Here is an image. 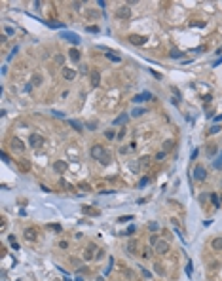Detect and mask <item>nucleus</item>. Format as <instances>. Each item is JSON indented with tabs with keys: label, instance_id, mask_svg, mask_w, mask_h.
I'll return each instance as SVG.
<instances>
[{
	"label": "nucleus",
	"instance_id": "nucleus-1",
	"mask_svg": "<svg viewBox=\"0 0 222 281\" xmlns=\"http://www.w3.org/2000/svg\"><path fill=\"white\" fill-rule=\"evenodd\" d=\"M116 17L118 19H129L131 17V8H129L127 4L126 6H120L118 10H116Z\"/></svg>",
	"mask_w": 222,
	"mask_h": 281
},
{
	"label": "nucleus",
	"instance_id": "nucleus-2",
	"mask_svg": "<svg viewBox=\"0 0 222 281\" xmlns=\"http://www.w3.org/2000/svg\"><path fill=\"white\" fill-rule=\"evenodd\" d=\"M10 146H11V150L19 152V154H23V152H25V144H23L17 137H11V139H10Z\"/></svg>",
	"mask_w": 222,
	"mask_h": 281
},
{
	"label": "nucleus",
	"instance_id": "nucleus-3",
	"mask_svg": "<svg viewBox=\"0 0 222 281\" xmlns=\"http://www.w3.org/2000/svg\"><path fill=\"white\" fill-rule=\"evenodd\" d=\"M194 179L196 180H205L207 179V169L203 165H196L194 167Z\"/></svg>",
	"mask_w": 222,
	"mask_h": 281
},
{
	"label": "nucleus",
	"instance_id": "nucleus-4",
	"mask_svg": "<svg viewBox=\"0 0 222 281\" xmlns=\"http://www.w3.org/2000/svg\"><path fill=\"white\" fill-rule=\"evenodd\" d=\"M29 144H30L32 148L42 146V144H44V137H42V135H38V133H32L30 137H29Z\"/></svg>",
	"mask_w": 222,
	"mask_h": 281
},
{
	"label": "nucleus",
	"instance_id": "nucleus-5",
	"mask_svg": "<svg viewBox=\"0 0 222 281\" xmlns=\"http://www.w3.org/2000/svg\"><path fill=\"white\" fill-rule=\"evenodd\" d=\"M104 154H106V152H104V148L101 146V144H95V146L91 148V158H93V160H99V162H101Z\"/></svg>",
	"mask_w": 222,
	"mask_h": 281
},
{
	"label": "nucleus",
	"instance_id": "nucleus-6",
	"mask_svg": "<svg viewBox=\"0 0 222 281\" xmlns=\"http://www.w3.org/2000/svg\"><path fill=\"white\" fill-rule=\"evenodd\" d=\"M61 38L68 40V42H72V44H80V36L76 34V33H68V31H63V33H61Z\"/></svg>",
	"mask_w": 222,
	"mask_h": 281
},
{
	"label": "nucleus",
	"instance_id": "nucleus-7",
	"mask_svg": "<svg viewBox=\"0 0 222 281\" xmlns=\"http://www.w3.org/2000/svg\"><path fill=\"white\" fill-rule=\"evenodd\" d=\"M154 251L158 253V255H165V253L169 251V243H167V241H163V239H160V241L154 245Z\"/></svg>",
	"mask_w": 222,
	"mask_h": 281
},
{
	"label": "nucleus",
	"instance_id": "nucleus-8",
	"mask_svg": "<svg viewBox=\"0 0 222 281\" xmlns=\"http://www.w3.org/2000/svg\"><path fill=\"white\" fill-rule=\"evenodd\" d=\"M89 80H91V86H93V87H99V84H101V72L99 70H91L89 72Z\"/></svg>",
	"mask_w": 222,
	"mask_h": 281
},
{
	"label": "nucleus",
	"instance_id": "nucleus-9",
	"mask_svg": "<svg viewBox=\"0 0 222 281\" xmlns=\"http://www.w3.org/2000/svg\"><path fill=\"white\" fill-rule=\"evenodd\" d=\"M152 99V93H148V91H144V93H139L133 97V103H144V101H150Z\"/></svg>",
	"mask_w": 222,
	"mask_h": 281
},
{
	"label": "nucleus",
	"instance_id": "nucleus-10",
	"mask_svg": "<svg viewBox=\"0 0 222 281\" xmlns=\"http://www.w3.org/2000/svg\"><path fill=\"white\" fill-rule=\"evenodd\" d=\"M36 236H38V230H36V228H27L25 230V239L27 241H34Z\"/></svg>",
	"mask_w": 222,
	"mask_h": 281
},
{
	"label": "nucleus",
	"instance_id": "nucleus-11",
	"mask_svg": "<svg viewBox=\"0 0 222 281\" xmlns=\"http://www.w3.org/2000/svg\"><path fill=\"white\" fill-rule=\"evenodd\" d=\"M63 78L68 80V82H70V80H74V78H76V70H74V69H67V67H65V69H63Z\"/></svg>",
	"mask_w": 222,
	"mask_h": 281
},
{
	"label": "nucleus",
	"instance_id": "nucleus-12",
	"mask_svg": "<svg viewBox=\"0 0 222 281\" xmlns=\"http://www.w3.org/2000/svg\"><path fill=\"white\" fill-rule=\"evenodd\" d=\"M129 42L137 44V46H143V44L146 42V38H144V36H139V34H131V36H129Z\"/></svg>",
	"mask_w": 222,
	"mask_h": 281
},
{
	"label": "nucleus",
	"instance_id": "nucleus-13",
	"mask_svg": "<svg viewBox=\"0 0 222 281\" xmlns=\"http://www.w3.org/2000/svg\"><path fill=\"white\" fill-rule=\"evenodd\" d=\"M53 169L57 171V173H63V171L67 169V163H65V162H55L53 163Z\"/></svg>",
	"mask_w": 222,
	"mask_h": 281
},
{
	"label": "nucleus",
	"instance_id": "nucleus-14",
	"mask_svg": "<svg viewBox=\"0 0 222 281\" xmlns=\"http://www.w3.org/2000/svg\"><path fill=\"white\" fill-rule=\"evenodd\" d=\"M211 247L215 249V251H222V238H216V239H213Z\"/></svg>",
	"mask_w": 222,
	"mask_h": 281
},
{
	"label": "nucleus",
	"instance_id": "nucleus-15",
	"mask_svg": "<svg viewBox=\"0 0 222 281\" xmlns=\"http://www.w3.org/2000/svg\"><path fill=\"white\" fill-rule=\"evenodd\" d=\"M46 25L50 29H65V23H59V21H48Z\"/></svg>",
	"mask_w": 222,
	"mask_h": 281
},
{
	"label": "nucleus",
	"instance_id": "nucleus-16",
	"mask_svg": "<svg viewBox=\"0 0 222 281\" xmlns=\"http://www.w3.org/2000/svg\"><path fill=\"white\" fill-rule=\"evenodd\" d=\"M93 251H95V243H89L87 245V249H86V258H93Z\"/></svg>",
	"mask_w": 222,
	"mask_h": 281
},
{
	"label": "nucleus",
	"instance_id": "nucleus-17",
	"mask_svg": "<svg viewBox=\"0 0 222 281\" xmlns=\"http://www.w3.org/2000/svg\"><path fill=\"white\" fill-rule=\"evenodd\" d=\"M127 253H131V255H135V253H137V241H133V239H131V241L127 243Z\"/></svg>",
	"mask_w": 222,
	"mask_h": 281
},
{
	"label": "nucleus",
	"instance_id": "nucleus-18",
	"mask_svg": "<svg viewBox=\"0 0 222 281\" xmlns=\"http://www.w3.org/2000/svg\"><path fill=\"white\" fill-rule=\"evenodd\" d=\"M126 122H127V116H126V114H122V116H118V118L114 120V126H123Z\"/></svg>",
	"mask_w": 222,
	"mask_h": 281
},
{
	"label": "nucleus",
	"instance_id": "nucleus-19",
	"mask_svg": "<svg viewBox=\"0 0 222 281\" xmlns=\"http://www.w3.org/2000/svg\"><path fill=\"white\" fill-rule=\"evenodd\" d=\"M213 167L215 169H222V150H220V154H218V158L213 162Z\"/></svg>",
	"mask_w": 222,
	"mask_h": 281
},
{
	"label": "nucleus",
	"instance_id": "nucleus-20",
	"mask_svg": "<svg viewBox=\"0 0 222 281\" xmlns=\"http://www.w3.org/2000/svg\"><path fill=\"white\" fill-rule=\"evenodd\" d=\"M68 55H70L72 61H78V59H80V51H78V50H74V48H72V50L68 51Z\"/></svg>",
	"mask_w": 222,
	"mask_h": 281
},
{
	"label": "nucleus",
	"instance_id": "nucleus-21",
	"mask_svg": "<svg viewBox=\"0 0 222 281\" xmlns=\"http://www.w3.org/2000/svg\"><path fill=\"white\" fill-rule=\"evenodd\" d=\"M59 184H61L63 188H67L68 192H74V186H72V184H68V182H67V180H65V179H61V180H59Z\"/></svg>",
	"mask_w": 222,
	"mask_h": 281
},
{
	"label": "nucleus",
	"instance_id": "nucleus-22",
	"mask_svg": "<svg viewBox=\"0 0 222 281\" xmlns=\"http://www.w3.org/2000/svg\"><path fill=\"white\" fill-rule=\"evenodd\" d=\"M30 84H34V86H40V84H42V76L40 74H34L32 76V82Z\"/></svg>",
	"mask_w": 222,
	"mask_h": 281
},
{
	"label": "nucleus",
	"instance_id": "nucleus-23",
	"mask_svg": "<svg viewBox=\"0 0 222 281\" xmlns=\"http://www.w3.org/2000/svg\"><path fill=\"white\" fill-rule=\"evenodd\" d=\"M70 126L74 127L76 131H84V129H82V123H80V122H76V120H70Z\"/></svg>",
	"mask_w": 222,
	"mask_h": 281
},
{
	"label": "nucleus",
	"instance_id": "nucleus-24",
	"mask_svg": "<svg viewBox=\"0 0 222 281\" xmlns=\"http://www.w3.org/2000/svg\"><path fill=\"white\" fill-rule=\"evenodd\" d=\"M211 202H213V205H215V207H220V199H218V196H216V194H211Z\"/></svg>",
	"mask_w": 222,
	"mask_h": 281
},
{
	"label": "nucleus",
	"instance_id": "nucleus-25",
	"mask_svg": "<svg viewBox=\"0 0 222 281\" xmlns=\"http://www.w3.org/2000/svg\"><path fill=\"white\" fill-rule=\"evenodd\" d=\"M173 144H175V143H173V140H167V143L163 144V152H165V154H167V152H169V150H171V148H173Z\"/></svg>",
	"mask_w": 222,
	"mask_h": 281
},
{
	"label": "nucleus",
	"instance_id": "nucleus-26",
	"mask_svg": "<svg viewBox=\"0 0 222 281\" xmlns=\"http://www.w3.org/2000/svg\"><path fill=\"white\" fill-rule=\"evenodd\" d=\"M106 57L110 59V61H114V63H120V57H118V55H114V53H110V51L106 53Z\"/></svg>",
	"mask_w": 222,
	"mask_h": 281
},
{
	"label": "nucleus",
	"instance_id": "nucleus-27",
	"mask_svg": "<svg viewBox=\"0 0 222 281\" xmlns=\"http://www.w3.org/2000/svg\"><path fill=\"white\" fill-rule=\"evenodd\" d=\"M207 154H209V156H215V154H216V146L209 144V146H207Z\"/></svg>",
	"mask_w": 222,
	"mask_h": 281
},
{
	"label": "nucleus",
	"instance_id": "nucleus-28",
	"mask_svg": "<svg viewBox=\"0 0 222 281\" xmlns=\"http://www.w3.org/2000/svg\"><path fill=\"white\" fill-rule=\"evenodd\" d=\"M131 114H133V116H143V114H144V108H133Z\"/></svg>",
	"mask_w": 222,
	"mask_h": 281
},
{
	"label": "nucleus",
	"instance_id": "nucleus-29",
	"mask_svg": "<svg viewBox=\"0 0 222 281\" xmlns=\"http://www.w3.org/2000/svg\"><path fill=\"white\" fill-rule=\"evenodd\" d=\"M118 220H120V222L123 224V222H129V220H133V216H131V215H126V216H120Z\"/></svg>",
	"mask_w": 222,
	"mask_h": 281
},
{
	"label": "nucleus",
	"instance_id": "nucleus-30",
	"mask_svg": "<svg viewBox=\"0 0 222 281\" xmlns=\"http://www.w3.org/2000/svg\"><path fill=\"white\" fill-rule=\"evenodd\" d=\"M84 213H89V215H99L97 209H91V207H84Z\"/></svg>",
	"mask_w": 222,
	"mask_h": 281
},
{
	"label": "nucleus",
	"instance_id": "nucleus-31",
	"mask_svg": "<svg viewBox=\"0 0 222 281\" xmlns=\"http://www.w3.org/2000/svg\"><path fill=\"white\" fill-rule=\"evenodd\" d=\"M108 162H110V154H108V152H106V154L103 156V160H101V163H104V165H106Z\"/></svg>",
	"mask_w": 222,
	"mask_h": 281
},
{
	"label": "nucleus",
	"instance_id": "nucleus-32",
	"mask_svg": "<svg viewBox=\"0 0 222 281\" xmlns=\"http://www.w3.org/2000/svg\"><path fill=\"white\" fill-rule=\"evenodd\" d=\"M180 55H182V53H180V51H179V50H171V57H175V59H179V57H180Z\"/></svg>",
	"mask_w": 222,
	"mask_h": 281
},
{
	"label": "nucleus",
	"instance_id": "nucleus-33",
	"mask_svg": "<svg viewBox=\"0 0 222 281\" xmlns=\"http://www.w3.org/2000/svg\"><path fill=\"white\" fill-rule=\"evenodd\" d=\"M148 239H150V245H156V243L160 241V239H158V236H150Z\"/></svg>",
	"mask_w": 222,
	"mask_h": 281
},
{
	"label": "nucleus",
	"instance_id": "nucleus-34",
	"mask_svg": "<svg viewBox=\"0 0 222 281\" xmlns=\"http://www.w3.org/2000/svg\"><path fill=\"white\" fill-rule=\"evenodd\" d=\"M104 135H106V139H114V137H116V133H114V131H112V129H108V131H106V133H104Z\"/></svg>",
	"mask_w": 222,
	"mask_h": 281
},
{
	"label": "nucleus",
	"instance_id": "nucleus-35",
	"mask_svg": "<svg viewBox=\"0 0 222 281\" xmlns=\"http://www.w3.org/2000/svg\"><path fill=\"white\" fill-rule=\"evenodd\" d=\"M48 228H51V230H55V232H61V226H59V224H50Z\"/></svg>",
	"mask_w": 222,
	"mask_h": 281
},
{
	"label": "nucleus",
	"instance_id": "nucleus-36",
	"mask_svg": "<svg viewBox=\"0 0 222 281\" xmlns=\"http://www.w3.org/2000/svg\"><path fill=\"white\" fill-rule=\"evenodd\" d=\"M135 230H137V228H135V226H133V224H131V226L127 228V232H126V234H123V236H129V234H133V232H135Z\"/></svg>",
	"mask_w": 222,
	"mask_h": 281
},
{
	"label": "nucleus",
	"instance_id": "nucleus-37",
	"mask_svg": "<svg viewBox=\"0 0 222 281\" xmlns=\"http://www.w3.org/2000/svg\"><path fill=\"white\" fill-rule=\"evenodd\" d=\"M87 33H99V27H87Z\"/></svg>",
	"mask_w": 222,
	"mask_h": 281
},
{
	"label": "nucleus",
	"instance_id": "nucleus-38",
	"mask_svg": "<svg viewBox=\"0 0 222 281\" xmlns=\"http://www.w3.org/2000/svg\"><path fill=\"white\" fill-rule=\"evenodd\" d=\"M51 114H53V116H55V118H63V116H65V114H63V112H57V110H53V112H51Z\"/></svg>",
	"mask_w": 222,
	"mask_h": 281
},
{
	"label": "nucleus",
	"instance_id": "nucleus-39",
	"mask_svg": "<svg viewBox=\"0 0 222 281\" xmlns=\"http://www.w3.org/2000/svg\"><path fill=\"white\" fill-rule=\"evenodd\" d=\"M207 198H211V196H209V194H203V196L199 198V202H201V203H205V202H207Z\"/></svg>",
	"mask_w": 222,
	"mask_h": 281
},
{
	"label": "nucleus",
	"instance_id": "nucleus-40",
	"mask_svg": "<svg viewBox=\"0 0 222 281\" xmlns=\"http://www.w3.org/2000/svg\"><path fill=\"white\" fill-rule=\"evenodd\" d=\"M220 129H222V127H218V126H213V127H211V133H218Z\"/></svg>",
	"mask_w": 222,
	"mask_h": 281
},
{
	"label": "nucleus",
	"instance_id": "nucleus-41",
	"mask_svg": "<svg viewBox=\"0 0 222 281\" xmlns=\"http://www.w3.org/2000/svg\"><path fill=\"white\" fill-rule=\"evenodd\" d=\"M163 158H165V152H160V154L156 156V160H158V162H161V160H163Z\"/></svg>",
	"mask_w": 222,
	"mask_h": 281
},
{
	"label": "nucleus",
	"instance_id": "nucleus-42",
	"mask_svg": "<svg viewBox=\"0 0 222 281\" xmlns=\"http://www.w3.org/2000/svg\"><path fill=\"white\" fill-rule=\"evenodd\" d=\"M156 272H158L160 275H163V270H161V264H156Z\"/></svg>",
	"mask_w": 222,
	"mask_h": 281
},
{
	"label": "nucleus",
	"instance_id": "nucleus-43",
	"mask_svg": "<svg viewBox=\"0 0 222 281\" xmlns=\"http://www.w3.org/2000/svg\"><path fill=\"white\" fill-rule=\"evenodd\" d=\"M186 274H188V275H192V262H188V266H186Z\"/></svg>",
	"mask_w": 222,
	"mask_h": 281
},
{
	"label": "nucleus",
	"instance_id": "nucleus-44",
	"mask_svg": "<svg viewBox=\"0 0 222 281\" xmlns=\"http://www.w3.org/2000/svg\"><path fill=\"white\" fill-rule=\"evenodd\" d=\"M197 154H199V150H197V148H196V150H192V160H196Z\"/></svg>",
	"mask_w": 222,
	"mask_h": 281
},
{
	"label": "nucleus",
	"instance_id": "nucleus-45",
	"mask_svg": "<svg viewBox=\"0 0 222 281\" xmlns=\"http://www.w3.org/2000/svg\"><path fill=\"white\" fill-rule=\"evenodd\" d=\"M220 63H222V55H220V57H218V59H216V61H215V63H213V67H218V65H220Z\"/></svg>",
	"mask_w": 222,
	"mask_h": 281
},
{
	"label": "nucleus",
	"instance_id": "nucleus-46",
	"mask_svg": "<svg viewBox=\"0 0 222 281\" xmlns=\"http://www.w3.org/2000/svg\"><path fill=\"white\" fill-rule=\"evenodd\" d=\"M80 6H82V2H74V4H72V8H74V10H80Z\"/></svg>",
	"mask_w": 222,
	"mask_h": 281
},
{
	"label": "nucleus",
	"instance_id": "nucleus-47",
	"mask_svg": "<svg viewBox=\"0 0 222 281\" xmlns=\"http://www.w3.org/2000/svg\"><path fill=\"white\" fill-rule=\"evenodd\" d=\"M55 61H57L59 65H63V55H57V57H55Z\"/></svg>",
	"mask_w": 222,
	"mask_h": 281
},
{
	"label": "nucleus",
	"instance_id": "nucleus-48",
	"mask_svg": "<svg viewBox=\"0 0 222 281\" xmlns=\"http://www.w3.org/2000/svg\"><path fill=\"white\" fill-rule=\"evenodd\" d=\"M146 182H148V177H144V179H143V180H140V182H139V186H144V184H146Z\"/></svg>",
	"mask_w": 222,
	"mask_h": 281
},
{
	"label": "nucleus",
	"instance_id": "nucleus-49",
	"mask_svg": "<svg viewBox=\"0 0 222 281\" xmlns=\"http://www.w3.org/2000/svg\"><path fill=\"white\" fill-rule=\"evenodd\" d=\"M6 34H8V36L13 34V29H11V27H6Z\"/></svg>",
	"mask_w": 222,
	"mask_h": 281
},
{
	"label": "nucleus",
	"instance_id": "nucleus-50",
	"mask_svg": "<svg viewBox=\"0 0 222 281\" xmlns=\"http://www.w3.org/2000/svg\"><path fill=\"white\" fill-rule=\"evenodd\" d=\"M209 266H211L213 270H216V268H218V262H211V264H209Z\"/></svg>",
	"mask_w": 222,
	"mask_h": 281
},
{
	"label": "nucleus",
	"instance_id": "nucleus-51",
	"mask_svg": "<svg viewBox=\"0 0 222 281\" xmlns=\"http://www.w3.org/2000/svg\"><path fill=\"white\" fill-rule=\"evenodd\" d=\"M143 275H144V277H150V272H148V270H144V268H143Z\"/></svg>",
	"mask_w": 222,
	"mask_h": 281
},
{
	"label": "nucleus",
	"instance_id": "nucleus-52",
	"mask_svg": "<svg viewBox=\"0 0 222 281\" xmlns=\"http://www.w3.org/2000/svg\"><path fill=\"white\" fill-rule=\"evenodd\" d=\"M122 272H123V274H126V275H127V277H131V275H133V274H131V272H129V270H126V268H123V270H122Z\"/></svg>",
	"mask_w": 222,
	"mask_h": 281
},
{
	"label": "nucleus",
	"instance_id": "nucleus-53",
	"mask_svg": "<svg viewBox=\"0 0 222 281\" xmlns=\"http://www.w3.org/2000/svg\"><path fill=\"white\" fill-rule=\"evenodd\" d=\"M123 135H126V129H122V131L118 133V139H123Z\"/></svg>",
	"mask_w": 222,
	"mask_h": 281
},
{
	"label": "nucleus",
	"instance_id": "nucleus-54",
	"mask_svg": "<svg viewBox=\"0 0 222 281\" xmlns=\"http://www.w3.org/2000/svg\"><path fill=\"white\" fill-rule=\"evenodd\" d=\"M74 281H84V279H82V277H76V279H74Z\"/></svg>",
	"mask_w": 222,
	"mask_h": 281
},
{
	"label": "nucleus",
	"instance_id": "nucleus-55",
	"mask_svg": "<svg viewBox=\"0 0 222 281\" xmlns=\"http://www.w3.org/2000/svg\"><path fill=\"white\" fill-rule=\"evenodd\" d=\"M97 281H104V279H103V277H99V279H97Z\"/></svg>",
	"mask_w": 222,
	"mask_h": 281
}]
</instances>
